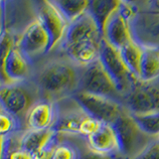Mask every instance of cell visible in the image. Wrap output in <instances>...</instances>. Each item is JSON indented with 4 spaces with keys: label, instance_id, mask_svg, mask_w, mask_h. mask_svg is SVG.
I'll use <instances>...</instances> for the list:
<instances>
[{
    "label": "cell",
    "instance_id": "obj_1",
    "mask_svg": "<svg viewBox=\"0 0 159 159\" xmlns=\"http://www.w3.org/2000/svg\"><path fill=\"white\" fill-rule=\"evenodd\" d=\"M83 68L63 54L45 57L34 65L31 80L41 98L54 102L71 98L78 92Z\"/></svg>",
    "mask_w": 159,
    "mask_h": 159
},
{
    "label": "cell",
    "instance_id": "obj_2",
    "mask_svg": "<svg viewBox=\"0 0 159 159\" xmlns=\"http://www.w3.org/2000/svg\"><path fill=\"white\" fill-rule=\"evenodd\" d=\"M112 126L117 134L119 156L122 159L138 158L158 139L157 136L144 131L128 111L124 112Z\"/></svg>",
    "mask_w": 159,
    "mask_h": 159
},
{
    "label": "cell",
    "instance_id": "obj_3",
    "mask_svg": "<svg viewBox=\"0 0 159 159\" xmlns=\"http://www.w3.org/2000/svg\"><path fill=\"white\" fill-rule=\"evenodd\" d=\"M1 108L13 114L25 125V118L30 108L41 98L38 88L31 79L23 82L1 84Z\"/></svg>",
    "mask_w": 159,
    "mask_h": 159
},
{
    "label": "cell",
    "instance_id": "obj_4",
    "mask_svg": "<svg viewBox=\"0 0 159 159\" xmlns=\"http://www.w3.org/2000/svg\"><path fill=\"white\" fill-rule=\"evenodd\" d=\"M135 2L119 1L118 7L114 10L103 28V39L112 47L120 50L134 39L131 21L137 13Z\"/></svg>",
    "mask_w": 159,
    "mask_h": 159
},
{
    "label": "cell",
    "instance_id": "obj_5",
    "mask_svg": "<svg viewBox=\"0 0 159 159\" xmlns=\"http://www.w3.org/2000/svg\"><path fill=\"white\" fill-rule=\"evenodd\" d=\"M78 92L106 97L121 103L124 101L116 84L99 60L86 68H83Z\"/></svg>",
    "mask_w": 159,
    "mask_h": 159
},
{
    "label": "cell",
    "instance_id": "obj_6",
    "mask_svg": "<svg viewBox=\"0 0 159 159\" xmlns=\"http://www.w3.org/2000/svg\"><path fill=\"white\" fill-rule=\"evenodd\" d=\"M123 104L132 116L159 113V79L137 80L131 92L124 98Z\"/></svg>",
    "mask_w": 159,
    "mask_h": 159
},
{
    "label": "cell",
    "instance_id": "obj_7",
    "mask_svg": "<svg viewBox=\"0 0 159 159\" xmlns=\"http://www.w3.org/2000/svg\"><path fill=\"white\" fill-rule=\"evenodd\" d=\"M99 61L116 84L123 98L131 92L137 79L129 71L119 51L102 39L99 46Z\"/></svg>",
    "mask_w": 159,
    "mask_h": 159
},
{
    "label": "cell",
    "instance_id": "obj_8",
    "mask_svg": "<svg viewBox=\"0 0 159 159\" xmlns=\"http://www.w3.org/2000/svg\"><path fill=\"white\" fill-rule=\"evenodd\" d=\"M17 48L33 65L50 54V37L37 17L19 35Z\"/></svg>",
    "mask_w": 159,
    "mask_h": 159
},
{
    "label": "cell",
    "instance_id": "obj_9",
    "mask_svg": "<svg viewBox=\"0 0 159 159\" xmlns=\"http://www.w3.org/2000/svg\"><path fill=\"white\" fill-rule=\"evenodd\" d=\"M89 116L102 123L114 124L127 109L124 104L111 98L78 92L73 96Z\"/></svg>",
    "mask_w": 159,
    "mask_h": 159
},
{
    "label": "cell",
    "instance_id": "obj_10",
    "mask_svg": "<svg viewBox=\"0 0 159 159\" xmlns=\"http://www.w3.org/2000/svg\"><path fill=\"white\" fill-rule=\"evenodd\" d=\"M57 118L52 130L62 136H80L83 119L88 116L73 97L57 102Z\"/></svg>",
    "mask_w": 159,
    "mask_h": 159
},
{
    "label": "cell",
    "instance_id": "obj_11",
    "mask_svg": "<svg viewBox=\"0 0 159 159\" xmlns=\"http://www.w3.org/2000/svg\"><path fill=\"white\" fill-rule=\"evenodd\" d=\"M37 17L44 25L50 37V53L61 43L69 26V21L55 4L54 0L35 2Z\"/></svg>",
    "mask_w": 159,
    "mask_h": 159
},
{
    "label": "cell",
    "instance_id": "obj_12",
    "mask_svg": "<svg viewBox=\"0 0 159 159\" xmlns=\"http://www.w3.org/2000/svg\"><path fill=\"white\" fill-rule=\"evenodd\" d=\"M102 39L103 34L102 29L99 28L93 15L88 10L87 12H84L69 24L63 40L55 50L83 42L101 43Z\"/></svg>",
    "mask_w": 159,
    "mask_h": 159
},
{
    "label": "cell",
    "instance_id": "obj_13",
    "mask_svg": "<svg viewBox=\"0 0 159 159\" xmlns=\"http://www.w3.org/2000/svg\"><path fill=\"white\" fill-rule=\"evenodd\" d=\"M34 65L15 46L4 58H1V84L17 83L30 80L33 74Z\"/></svg>",
    "mask_w": 159,
    "mask_h": 159
},
{
    "label": "cell",
    "instance_id": "obj_14",
    "mask_svg": "<svg viewBox=\"0 0 159 159\" xmlns=\"http://www.w3.org/2000/svg\"><path fill=\"white\" fill-rule=\"evenodd\" d=\"M57 118L56 102L39 98L33 104L25 118L26 130H46L52 129Z\"/></svg>",
    "mask_w": 159,
    "mask_h": 159
},
{
    "label": "cell",
    "instance_id": "obj_15",
    "mask_svg": "<svg viewBox=\"0 0 159 159\" xmlns=\"http://www.w3.org/2000/svg\"><path fill=\"white\" fill-rule=\"evenodd\" d=\"M87 139L89 147L93 151L106 155L119 156V142L117 134L111 124L102 123L99 128Z\"/></svg>",
    "mask_w": 159,
    "mask_h": 159
},
{
    "label": "cell",
    "instance_id": "obj_16",
    "mask_svg": "<svg viewBox=\"0 0 159 159\" xmlns=\"http://www.w3.org/2000/svg\"><path fill=\"white\" fill-rule=\"evenodd\" d=\"M99 46L98 42H83L54 51L65 55L79 67L86 68L99 60Z\"/></svg>",
    "mask_w": 159,
    "mask_h": 159
},
{
    "label": "cell",
    "instance_id": "obj_17",
    "mask_svg": "<svg viewBox=\"0 0 159 159\" xmlns=\"http://www.w3.org/2000/svg\"><path fill=\"white\" fill-rule=\"evenodd\" d=\"M143 52L140 67L141 81H153L159 79V46L142 44Z\"/></svg>",
    "mask_w": 159,
    "mask_h": 159
},
{
    "label": "cell",
    "instance_id": "obj_18",
    "mask_svg": "<svg viewBox=\"0 0 159 159\" xmlns=\"http://www.w3.org/2000/svg\"><path fill=\"white\" fill-rule=\"evenodd\" d=\"M56 133L52 129L46 130H25L19 137V148L36 154Z\"/></svg>",
    "mask_w": 159,
    "mask_h": 159
},
{
    "label": "cell",
    "instance_id": "obj_19",
    "mask_svg": "<svg viewBox=\"0 0 159 159\" xmlns=\"http://www.w3.org/2000/svg\"><path fill=\"white\" fill-rule=\"evenodd\" d=\"M118 51L129 71L132 73V75L137 80L140 79V67L143 45L134 38L132 41L127 43L125 46H123Z\"/></svg>",
    "mask_w": 159,
    "mask_h": 159
},
{
    "label": "cell",
    "instance_id": "obj_20",
    "mask_svg": "<svg viewBox=\"0 0 159 159\" xmlns=\"http://www.w3.org/2000/svg\"><path fill=\"white\" fill-rule=\"evenodd\" d=\"M119 5V1L114 0H101V1H89V12L97 21L99 28L103 34V28L106 23Z\"/></svg>",
    "mask_w": 159,
    "mask_h": 159
},
{
    "label": "cell",
    "instance_id": "obj_21",
    "mask_svg": "<svg viewBox=\"0 0 159 159\" xmlns=\"http://www.w3.org/2000/svg\"><path fill=\"white\" fill-rule=\"evenodd\" d=\"M60 11L69 21L73 22L78 17L88 11L89 2L86 0H54Z\"/></svg>",
    "mask_w": 159,
    "mask_h": 159
},
{
    "label": "cell",
    "instance_id": "obj_22",
    "mask_svg": "<svg viewBox=\"0 0 159 159\" xmlns=\"http://www.w3.org/2000/svg\"><path fill=\"white\" fill-rule=\"evenodd\" d=\"M26 130L24 123L13 114L1 108L0 111V133L1 137L13 136Z\"/></svg>",
    "mask_w": 159,
    "mask_h": 159
},
{
    "label": "cell",
    "instance_id": "obj_23",
    "mask_svg": "<svg viewBox=\"0 0 159 159\" xmlns=\"http://www.w3.org/2000/svg\"><path fill=\"white\" fill-rule=\"evenodd\" d=\"M75 143L79 150V159H120L118 155H106L93 151L89 147L87 139L82 136H65Z\"/></svg>",
    "mask_w": 159,
    "mask_h": 159
},
{
    "label": "cell",
    "instance_id": "obj_24",
    "mask_svg": "<svg viewBox=\"0 0 159 159\" xmlns=\"http://www.w3.org/2000/svg\"><path fill=\"white\" fill-rule=\"evenodd\" d=\"M53 159H79V150L71 139L68 137H66V139H61L60 137V140L55 148Z\"/></svg>",
    "mask_w": 159,
    "mask_h": 159
},
{
    "label": "cell",
    "instance_id": "obj_25",
    "mask_svg": "<svg viewBox=\"0 0 159 159\" xmlns=\"http://www.w3.org/2000/svg\"><path fill=\"white\" fill-rule=\"evenodd\" d=\"M137 123L147 133L154 136H159V113L149 116H133Z\"/></svg>",
    "mask_w": 159,
    "mask_h": 159
},
{
    "label": "cell",
    "instance_id": "obj_26",
    "mask_svg": "<svg viewBox=\"0 0 159 159\" xmlns=\"http://www.w3.org/2000/svg\"><path fill=\"white\" fill-rule=\"evenodd\" d=\"M60 140V136L58 133H55L54 136L40 149V150L34 154V159H53L55 148Z\"/></svg>",
    "mask_w": 159,
    "mask_h": 159
},
{
    "label": "cell",
    "instance_id": "obj_27",
    "mask_svg": "<svg viewBox=\"0 0 159 159\" xmlns=\"http://www.w3.org/2000/svg\"><path fill=\"white\" fill-rule=\"evenodd\" d=\"M139 4H141V7H138L137 5L136 6L138 9L141 8L143 14H146L148 16H159V0L139 2Z\"/></svg>",
    "mask_w": 159,
    "mask_h": 159
},
{
    "label": "cell",
    "instance_id": "obj_28",
    "mask_svg": "<svg viewBox=\"0 0 159 159\" xmlns=\"http://www.w3.org/2000/svg\"><path fill=\"white\" fill-rule=\"evenodd\" d=\"M136 159H159V143H153Z\"/></svg>",
    "mask_w": 159,
    "mask_h": 159
},
{
    "label": "cell",
    "instance_id": "obj_29",
    "mask_svg": "<svg viewBox=\"0 0 159 159\" xmlns=\"http://www.w3.org/2000/svg\"><path fill=\"white\" fill-rule=\"evenodd\" d=\"M7 159H34L33 154L22 148H15L10 151Z\"/></svg>",
    "mask_w": 159,
    "mask_h": 159
},
{
    "label": "cell",
    "instance_id": "obj_30",
    "mask_svg": "<svg viewBox=\"0 0 159 159\" xmlns=\"http://www.w3.org/2000/svg\"><path fill=\"white\" fill-rule=\"evenodd\" d=\"M157 142L159 143V136H158V139H157Z\"/></svg>",
    "mask_w": 159,
    "mask_h": 159
},
{
    "label": "cell",
    "instance_id": "obj_31",
    "mask_svg": "<svg viewBox=\"0 0 159 159\" xmlns=\"http://www.w3.org/2000/svg\"><path fill=\"white\" fill-rule=\"evenodd\" d=\"M120 159H122V158H120Z\"/></svg>",
    "mask_w": 159,
    "mask_h": 159
},
{
    "label": "cell",
    "instance_id": "obj_32",
    "mask_svg": "<svg viewBox=\"0 0 159 159\" xmlns=\"http://www.w3.org/2000/svg\"><path fill=\"white\" fill-rule=\"evenodd\" d=\"M158 46H159V45H158Z\"/></svg>",
    "mask_w": 159,
    "mask_h": 159
}]
</instances>
